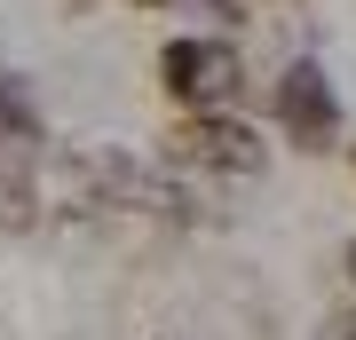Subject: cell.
Wrapping results in <instances>:
<instances>
[{
	"mask_svg": "<svg viewBox=\"0 0 356 340\" xmlns=\"http://www.w3.org/2000/svg\"><path fill=\"white\" fill-rule=\"evenodd\" d=\"M159 72H166V88L191 95V103H229L238 95V56L206 48V40H175V48L159 56Z\"/></svg>",
	"mask_w": 356,
	"mask_h": 340,
	"instance_id": "1",
	"label": "cell"
},
{
	"mask_svg": "<svg viewBox=\"0 0 356 340\" xmlns=\"http://www.w3.org/2000/svg\"><path fill=\"white\" fill-rule=\"evenodd\" d=\"M277 119H285L301 143H325V135H332V88H325L317 63H293V72L277 79Z\"/></svg>",
	"mask_w": 356,
	"mask_h": 340,
	"instance_id": "2",
	"label": "cell"
},
{
	"mask_svg": "<svg viewBox=\"0 0 356 340\" xmlns=\"http://www.w3.org/2000/svg\"><path fill=\"white\" fill-rule=\"evenodd\" d=\"M191 159H206V166H238V175H254L261 166V143L245 135V127H229V119H206V127H191Z\"/></svg>",
	"mask_w": 356,
	"mask_h": 340,
	"instance_id": "3",
	"label": "cell"
},
{
	"mask_svg": "<svg viewBox=\"0 0 356 340\" xmlns=\"http://www.w3.org/2000/svg\"><path fill=\"white\" fill-rule=\"evenodd\" d=\"M341 340H356V316H348V325H341Z\"/></svg>",
	"mask_w": 356,
	"mask_h": 340,
	"instance_id": "4",
	"label": "cell"
},
{
	"mask_svg": "<svg viewBox=\"0 0 356 340\" xmlns=\"http://www.w3.org/2000/svg\"><path fill=\"white\" fill-rule=\"evenodd\" d=\"M348 277H356V245H348Z\"/></svg>",
	"mask_w": 356,
	"mask_h": 340,
	"instance_id": "5",
	"label": "cell"
},
{
	"mask_svg": "<svg viewBox=\"0 0 356 340\" xmlns=\"http://www.w3.org/2000/svg\"><path fill=\"white\" fill-rule=\"evenodd\" d=\"M151 8H159V0H151Z\"/></svg>",
	"mask_w": 356,
	"mask_h": 340,
	"instance_id": "6",
	"label": "cell"
}]
</instances>
